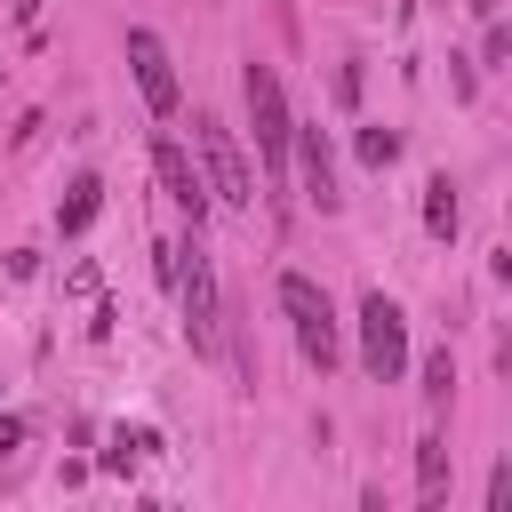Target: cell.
Listing matches in <instances>:
<instances>
[{
	"instance_id": "6da1fadb",
	"label": "cell",
	"mask_w": 512,
	"mask_h": 512,
	"mask_svg": "<svg viewBox=\"0 0 512 512\" xmlns=\"http://www.w3.org/2000/svg\"><path fill=\"white\" fill-rule=\"evenodd\" d=\"M280 312L296 320V352L328 376V368L344 360V320H336L328 288H320V280H304V272H280Z\"/></svg>"
},
{
	"instance_id": "7a4b0ae2",
	"label": "cell",
	"mask_w": 512,
	"mask_h": 512,
	"mask_svg": "<svg viewBox=\"0 0 512 512\" xmlns=\"http://www.w3.org/2000/svg\"><path fill=\"white\" fill-rule=\"evenodd\" d=\"M168 280H176V296H184L192 352H216V344H224V304H216V280H208V248H200V232L168 248Z\"/></svg>"
},
{
	"instance_id": "3957f363",
	"label": "cell",
	"mask_w": 512,
	"mask_h": 512,
	"mask_svg": "<svg viewBox=\"0 0 512 512\" xmlns=\"http://www.w3.org/2000/svg\"><path fill=\"white\" fill-rule=\"evenodd\" d=\"M240 96H248V128H256V152H264V168H272V184L288 176V96H280V72L272 64H240Z\"/></svg>"
},
{
	"instance_id": "277c9868",
	"label": "cell",
	"mask_w": 512,
	"mask_h": 512,
	"mask_svg": "<svg viewBox=\"0 0 512 512\" xmlns=\"http://www.w3.org/2000/svg\"><path fill=\"white\" fill-rule=\"evenodd\" d=\"M192 152H200V184H208V200H224V208H256V176H248V160H240V144H232L224 120L192 112Z\"/></svg>"
},
{
	"instance_id": "5b68a950",
	"label": "cell",
	"mask_w": 512,
	"mask_h": 512,
	"mask_svg": "<svg viewBox=\"0 0 512 512\" xmlns=\"http://www.w3.org/2000/svg\"><path fill=\"white\" fill-rule=\"evenodd\" d=\"M360 368H368L376 384H400V368H408V312H400L384 288L360 296Z\"/></svg>"
},
{
	"instance_id": "8992f818",
	"label": "cell",
	"mask_w": 512,
	"mask_h": 512,
	"mask_svg": "<svg viewBox=\"0 0 512 512\" xmlns=\"http://www.w3.org/2000/svg\"><path fill=\"white\" fill-rule=\"evenodd\" d=\"M128 64H136V88H144V104L168 120L176 112V64H168V48H160V32H128Z\"/></svg>"
},
{
	"instance_id": "52a82bcc",
	"label": "cell",
	"mask_w": 512,
	"mask_h": 512,
	"mask_svg": "<svg viewBox=\"0 0 512 512\" xmlns=\"http://www.w3.org/2000/svg\"><path fill=\"white\" fill-rule=\"evenodd\" d=\"M152 168H160V192H168V200H176V208L200 224V216H208V184H200L192 152H184L176 136H152Z\"/></svg>"
},
{
	"instance_id": "ba28073f",
	"label": "cell",
	"mask_w": 512,
	"mask_h": 512,
	"mask_svg": "<svg viewBox=\"0 0 512 512\" xmlns=\"http://www.w3.org/2000/svg\"><path fill=\"white\" fill-rule=\"evenodd\" d=\"M288 152H296V168H304V200H312V208H336L344 192H336V160H328V136H320V128H288Z\"/></svg>"
},
{
	"instance_id": "9c48e42d",
	"label": "cell",
	"mask_w": 512,
	"mask_h": 512,
	"mask_svg": "<svg viewBox=\"0 0 512 512\" xmlns=\"http://www.w3.org/2000/svg\"><path fill=\"white\" fill-rule=\"evenodd\" d=\"M456 216H464V208H456V184L432 176V184H424V232H432V240H456Z\"/></svg>"
},
{
	"instance_id": "30bf717a",
	"label": "cell",
	"mask_w": 512,
	"mask_h": 512,
	"mask_svg": "<svg viewBox=\"0 0 512 512\" xmlns=\"http://www.w3.org/2000/svg\"><path fill=\"white\" fill-rule=\"evenodd\" d=\"M416 496L424 504L448 496V440H416Z\"/></svg>"
},
{
	"instance_id": "8fae6325",
	"label": "cell",
	"mask_w": 512,
	"mask_h": 512,
	"mask_svg": "<svg viewBox=\"0 0 512 512\" xmlns=\"http://www.w3.org/2000/svg\"><path fill=\"white\" fill-rule=\"evenodd\" d=\"M96 208H104V184H96V176H80V184H72V200H64V216H56V224H64V232H88V224H96Z\"/></svg>"
},
{
	"instance_id": "7c38bea8",
	"label": "cell",
	"mask_w": 512,
	"mask_h": 512,
	"mask_svg": "<svg viewBox=\"0 0 512 512\" xmlns=\"http://www.w3.org/2000/svg\"><path fill=\"white\" fill-rule=\"evenodd\" d=\"M360 160H368V168H392V160H400V136H392V128H360Z\"/></svg>"
},
{
	"instance_id": "4fadbf2b",
	"label": "cell",
	"mask_w": 512,
	"mask_h": 512,
	"mask_svg": "<svg viewBox=\"0 0 512 512\" xmlns=\"http://www.w3.org/2000/svg\"><path fill=\"white\" fill-rule=\"evenodd\" d=\"M448 392H456V360L432 352V360H424V400H448Z\"/></svg>"
},
{
	"instance_id": "5bb4252c",
	"label": "cell",
	"mask_w": 512,
	"mask_h": 512,
	"mask_svg": "<svg viewBox=\"0 0 512 512\" xmlns=\"http://www.w3.org/2000/svg\"><path fill=\"white\" fill-rule=\"evenodd\" d=\"M488 512H512V464L488 472Z\"/></svg>"
},
{
	"instance_id": "9a60e30c",
	"label": "cell",
	"mask_w": 512,
	"mask_h": 512,
	"mask_svg": "<svg viewBox=\"0 0 512 512\" xmlns=\"http://www.w3.org/2000/svg\"><path fill=\"white\" fill-rule=\"evenodd\" d=\"M0 448H16V424H8V416H0Z\"/></svg>"
}]
</instances>
